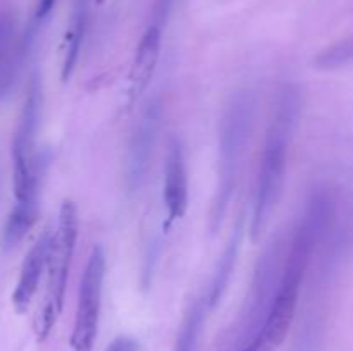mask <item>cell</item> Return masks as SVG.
I'll use <instances>...</instances> for the list:
<instances>
[{
  "label": "cell",
  "instance_id": "cell-13",
  "mask_svg": "<svg viewBox=\"0 0 353 351\" xmlns=\"http://www.w3.org/2000/svg\"><path fill=\"white\" fill-rule=\"evenodd\" d=\"M88 0H76L74 9H72L71 19H69L68 30H65L64 40H62V65H61V79L69 81L78 62L79 50H81L83 36H85L86 14H88Z\"/></svg>",
  "mask_w": 353,
  "mask_h": 351
},
{
  "label": "cell",
  "instance_id": "cell-3",
  "mask_svg": "<svg viewBox=\"0 0 353 351\" xmlns=\"http://www.w3.org/2000/svg\"><path fill=\"white\" fill-rule=\"evenodd\" d=\"M78 240V209L72 200H64L59 210L57 229L52 233L47 258V286L43 301L33 320V332L38 343L47 341L64 308L69 268Z\"/></svg>",
  "mask_w": 353,
  "mask_h": 351
},
{
  "label": "cell",
  "instance_id": "cell-12",
  "mask_svg": "<svg viewBox=\"0 0 353 351\" xmlns=\"http://www.w3.org/2000/svg\"><path fill=\"white\" fill-rule=\"evenodd\" d=\"M23 47L12 17L0 14V102L10 95L19 74Z\"/></svg>",
  "mask_w": 353,
  "mask_h": 351
},
{
  "label": "cell",
  "instance_id": "cell-17",
  "mask_svg": "<svg viewBox=\"0 0 353 351\" xmlns=\"http://www.w3.org/2000/svg\"><path fill=\"white\" fill-rule=\"evenodd\" d=\"M55 2H57V0H40L37 7V12H34V17H37V19H45V17L52 12Z\"/></svg>",
  "mask_w": 353,
  "mask_h": 351
},
{
  "label": "cell",
  "instance_id": "cell-10",
  "mask_svg": "<svg viewBox=\"0 0 353 351\" xmlns=\"http://www.w3.org/2000/svg\"><path fill=\"white\" fill-rule=\"evenodd\" d=\"M162 47V28L152 23L145 30L137 52H134L133 62L130 67V88H128V105H134L140 96L147 92L152 78L157 69L159 57H161Z\"/></svg>",
  "mask_w": 353,
  "mask_h": 351
},
{
  "label": "cell",
  "instance_id": "cell-7",
  "mask_svg": "<svg viewBox=\"0 0 353 351\" xmlns=\"http://www.w3.org/2000/svg\"><path fill=\"white\" fill-rule=\"evenodd\" d=\"M279 250H281L279 241L271 243V246L264 251L262 258L259 260L257 268H255L247 310L241 315L240 327H238L240 329L238 336H240L241 343L245 344L243 348H247L261 332V322L264 323L269 308H271L272 299H269V296H271L272 284H274L276 272L279 268Z\"/></svg>",
  "mask_w": 353,
  "mask_h": 351
},
{
  "label": "cell",
  "instance_id": "cell-11",
  "mask_svg": "<svg viewBox=\"0 0 353 351\" xmlns=\"http://www.w3.org/2000/svg\"><path fill=\"white\" fill-rule=\"evenodd\" d=\"M50 237L52 233L45 229L40 234V237L34 241L33 246L30 248L26 257H24L23 265H21L19 279H17L16 288L12 291V306L17 315H24L28 312L34 295H37L41 275H43V270L47 268Z\"/></svg>",
  "mask_w": 353,
  "mask_h": 351
},
{
  "label": "cell",
  "instance_id": "cell-8",
  "mask_svg": "<svg viewBox=\"0 0 353 351\" xmlns=\"http://www.w3.org/2000/svg\"><path fill=\"white\" fill-rule=\"evenodd\" d=\"M162 200H164L168 219L164 229H169L176 220L183 219L188 210V171L186 158L179 138L171 136L168 141L164 164V186H162Z\"/></svg>",
  "mask_w": 353,
  "mask_h": 351
},
{
  "label": "cell",
  "instance_id": "cell-18",
  "mask_svg": "<svg viewBox=\"0 0 353 351\" xmlns=\"http://www.w3.org/2000/svg\"><path fill=\"white\" fill-rule=\"evenodd\" d=\"M241 351H254V348H252V344H248V346L243 348V350H241Z\"/></svg>",
  "mask_w": 353,
  "mask_h": 351
},
{
  "label": "cell",
  "instance_id": "cell-15",
  "mask_svg": "<svg viewBox=\"0 0 353 351\" xmlns=\"http://www.w3.org/2000/svg\"><path fill=\"white\" fill-rule=\"evenodd\" d=\"M207 310H209L207 299H196L193 303V306L188 310L185 320H183L181 330H179L178 339H176L174 351H196L200 332H202L203 322H205Z\"/></svg>",
  "mask_w": 353,
  "mask_h": 351
},
{
  "label": "cell",
  "instance_id": "cell-1",
  "mask_svg": "<svg viewBox=\"0 0 353 351\" xmlns=\"http://www.w3.org/2000/svg\"><path fill=\"white\" fill-rule=\"evenodd\" d=\"M300 92L293 85H285L278 93L274 110L265 131L264 150L255 182L254 210L250 236L254 243L261 240L269 226L272 212L283 195L288 167V153L300 114Z\"/></svg>",
  "mask_w": 353,
  "mask_h": 351
},
{
  "label": "cell",
  "instance_id": "cell-16",
  "mask_svg": "<svg viewBox=\"0 0 353 351\" xmlns=\"http://www.w3.org/2000/svg\"><path fill=\"white\" fill-rule=\"evenodd\" d=\"M105 351H140V344L131 336H119L107 346Z\"/></svg>",
  "mask_w": 353,
  "mask_h": 351
},
{
  "label": "cell",
  "instance_id": "cell-4",
  "mask_svg": "<svg viewBox=\"0 0 353 351\" xmlns=\"http://www.w3.org/2000/svg\"><path fill=\"white\" fill-rule=\"evenodd\" d=\"M41 81L33 74L12 140V186L17 205L40 209L45 160L37 155V133L41 117Z\"/></svg>",
  "mask_w": 353,
  "mask_h": 351
},
{
  "label": "cell",
  "instance_id": "cell-9",
  "mask_svg": "<svg viewBox=\"0 0 353 351\" xmlns=\"http://www.w3.org/2000/svg\"><path fill=\"white\" fill-rule=\"evenodd\" d=\"M161 124V105L157 102H152L145 109L128 151L126 164V184L130 191L140 188L150 167L152 151H154L155 141H157V131Z\"/></svg>",
  "mask_w": 353,
  "mask_h": 351
},
{
  "label": "cell",
  "instance_id": "cell-5",
  "mask_svg": "<svg viewBox=\"0 0 353 351\" xmlns=\"http://www.w3.org/2000/svg\"><path fill=\"white\" fill-rule=\"evenodd\" d=\"M309 264L310 258H307L305 255L288 253L278 292L272 298L271 308L262 323L261 332L250 343L254 351H278L283 341L286 339L290 327L295 320L300 288H302Z\"/></svg>",
  "mask_w": 353,
  "mask_h": 351
},
{
  "label": "cell",
  "instance_id": "cell-6",
  "mask_svg": "<svg viewBox=\"0 0 353 351\" xmlns=\"http://www.w3.org/2000/svg\"><path fill=\"white\" fill-rule=\"evenodd\" d=\"M103 279H105V253L100 244L92 248L78 291L74 326L71 332L72 351H92L99 334L102 310Z\"/></svg>",
  "mask_w": 353,
  "mask_h": 351
},
{
  "label": "cell",
  "instance_id": "cell-19",
  "mask_svg": "<svg viewBox=\"0 0 353 351\" xmlns=\"http://www.w3.org/2000/svg\"><path fill=\"white\" fill-rule=\"evenodd\" d=\"M95 2H97V3H99V6H102V3H103V2H105V0H95Z\"/></svg>",
  "mask_w": 353,
  "mask_h": 351
},
{
  "label": "cell",
  "instance_id": "cell-2",
  "mask_svg": "<svg viewBox=\"0 0 353 351\" xmlns=\"http://www.w3.org/2000/svg\"><path fill=\"white\" fill-rule=\"evenodd\" d=\"M255 98L248 89L231 95L219 120V157H217V186L210 210V231L217 233L230 209L241 160L247 151L248 138L254 127Z\"/></svg>",
  "mask_w": 353,
  "mask_h": 351
},
{
  "label": "cell",
  "instance_id": "cell-14",
  "mask_svg": "<svg viewBox=\"0 0 353 351\" xmlns=\"http://www.w3.org/2000/svg\"><path fill=\"white\" fill-rule=\"evenodd\" d=\"M241 234H243V227L240 226L234 229L233 236H231L230 243H228L226 250H224L223 257L219 258V265H217V270L214 274L212 282H210V291L207 295V305L209 308H216L219 305V301L223 299L224 292H226L228 284L231 281V275H233L234 270V264H236V257L238 251H240V244H241Z\"/></svg>",
  "mask_w": 353,
  "mask_h": 351
}]
</instances>
